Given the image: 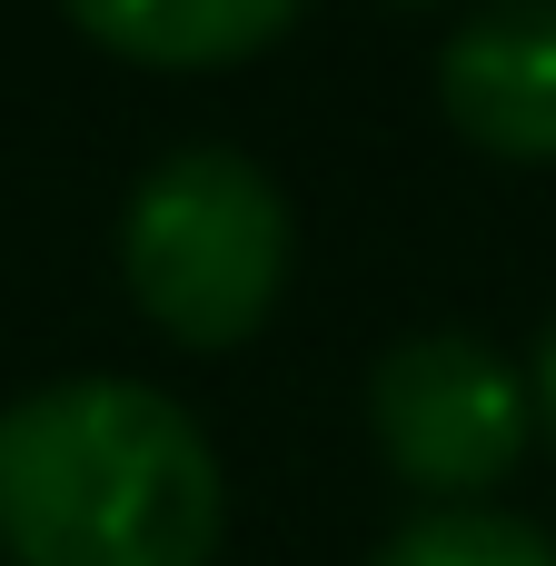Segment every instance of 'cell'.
Here are the masks:
<instances>
[{"mask_svg": "<svg viewBox=\"0 0 556 566\" xmlns=\"http://www.w3.org/2000/svg\"><path fill=\"white\" fill-rule=\"evenodd\" d=\"M119 269L179 348H239L289 289V199L239 149H169L119 219Z\"/></svg>", "mask_w": 556, "mask_h": 566, "instance_id": "cell-2", "label": "cell"}, {"mask_svg": "<svg viewBox=\"0 0 556 566\" xmlns=\"http://www.w3.org/2000/svg\"><path fill=\"white\" fill-rule=\"evenodd\" d=\"M60 10L99 50L149 60V70H229L298 20V0H60Z\"/></svg>", "mask_w": 556, "mask_h": 566, "instance_id": "cell-5", "label": "cell"}, {"mask_svg": "<svg viewBox=\"0 0 556 566\" xmlns=\"http://www.w3.org/2000/svg\"><path fill=\"white\" fill-rule=\"evenodd\" d=\"M527 408L547 418V438H556V328L537 338V368H527Z\"/></svg>", "mask_w": 556, "mask_h": 566, "instance_id": "cell-7", "label": "cell"}, {"mask_svg": "<svg viewBox=\"0 0 556 566\" xmlns=\"http://www.w3.org/2000/svg\"><path fill=\"white\" fill-rule=\"evenodd\" d=\"M368 566H556V547L527 517H497V507H438L418 527H398Z\"/></svg>", "mask_w": 556, "mask_h": 566, "instance_id": "cell-6", "label": "cell"}, {"mask_svg": "<svg viewBox=\"0 0 556 566\" xmlns=\"http://www.w3.org/2000/svg\"><path fill=\"white\" fill-rule=\"evenodd\" d=\"M229 478L199 418L139 378H50L0 408L10 566H209Z\"/></svg>", "mask_w": 556, "mask_h": 566, "instance_id": "cell-1", "label": "cell"}, {"mask_svg": "<svg viewBox=\"0 0 556 566\" xmlns=\"http://www.w3.org/2000/svg\"><path fill=\"white\" fill-rule=\"evenodd\" d=\"M408 10H418V0H408Z\"/></svg>", "mask_w": 556, "mask_h": 566, "instance_id": "cell-8", "label": "cell"}, {"mask_svg": "<svg viewBox=\"0 0 556 566\" xmlns=\"http://www.w3.org/2000/svg\"><path fill=\"white\" fill-rule=\"evenodd\" d=\"M368 428L388 448V468L428 497H478L497 488L517 458H527V378L468 338V328H428V338H398L368 378Z\"/></svg>", "mask_w": 556, "mask_h": 566, "instance_id": "cell-3", "label": "cell"}, {"mask_svg": "<svg viewBox=\"0 0 556 566\" xmlns=\"http://www.w3.org/2000/svg\"><path fill=\"white\" fill-rule=\"evenodd\" d=\"M438 99L487 159H556V0H487L438 50Z\"/></svg>", "mask_w": 556, "mask_h": 566, "instance_id": "cell-4", "label": "cell"}]
</instances>
